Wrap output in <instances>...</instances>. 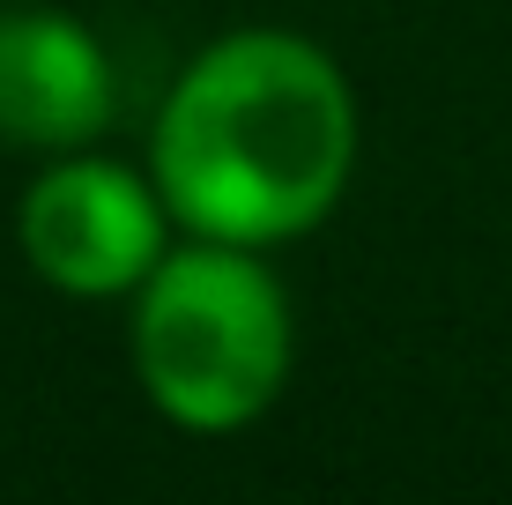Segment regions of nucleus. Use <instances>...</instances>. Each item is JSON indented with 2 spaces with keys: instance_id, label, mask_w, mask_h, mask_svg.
Listing matches in <instances>:
<instances>
[{
  "instance_id": "1",
  "label": "nucleus",
  "mask_w": 512,
  "mask_h": 505,
  "mask_svg": "<svg viewBox=\"0 0 512 505\" xmlns=\"http://www.w3.org/2000/svg\"><path fill=\"white\" fill-rule=\"evenodd\" d=\"M364 149L357 82L320 38L245 23L171 75L149 127V179L171 231L223 246H297L349 201Z\"/></svg>"
},
{
  "instance_id": "2",
  "label": "nucleus",
  "mask_w": 512,
  "mask_h": 505,
  "mask_svg": "<svg viewBox=\"0 0 512 505\" xmlns=\"http://www.w3.org/2000/svg\"><path fill=\"white\" fill-rule=\"evenodd\" d=\"M134 387L164 424L231 439L260 424L297 364V312L268 253L186 238L141 275L127 320Z\"/></svg>"
},
{
  "instance_id": "3",
  "label": "nucleus",
  "mask_w": 512,
  "mask_h": 505,
  "mask_svg": "<svg viewBox=\"0 0 512 505\" xmlns=\"http://www.w3.org/2000/svg\"><path fill=\"white\" fill-rule=\"evenodd\" d=\"M15 246H23V268L60 298H134L141 275L171 253V208L149 171L119 156H38V179L15 201Z\"/></svg>"
},
{
  "instance_id": "4",
  "label": "nucleus",
  "mask_w": 512,
  "mask_h": 505,
  "mask_svg": "<svg viewBox=\"0 0 512 505\" xmlns=\"http://www.w3.org/2000/svg\"><path fill=\"white\" fill-rule=\"evenodd\" d=\"M119 112V67L82 15L0 0V149H97Z\"/></svg>"
}]
</instances>
